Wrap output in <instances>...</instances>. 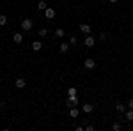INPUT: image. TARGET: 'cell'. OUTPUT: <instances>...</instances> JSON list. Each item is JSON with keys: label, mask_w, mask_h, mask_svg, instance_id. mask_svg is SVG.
Masks as SVG:
<instances>
[{"label": "cell", "mask_w": 133, "mask_h": 131, "mask_svg": "<svg viewBox=\"0 0 133 131\" xmlns=\"http://www.w3.org/2000/svg\"><path fill=\"white\" fill-rule=\"evenodd\" d=\"M68 96H76V87H69L68 89Z\"/></svg>", "instance_id": "19"}, {"label": "cell", "mask_w": 133, "mask_h": 131, "mask_svg": "<svg viewBox=\"0 0 133 131\" xmlns=\"http://www.w3.org/2000/svg\"><path fill=\"white\" fill-rule=\"evenodd\" d=\"M83 67H85V69H94V67H96V62L92 60V59H85V60H83Z\"/></svg>", "instance_id": "4"}, {"label": "cell", "mask_w": 133, "mask_h": 131, "mask_svg": "<svg viewBox=\"0 0 133 131\" xmlns=\"http://www.w3.org/2000/svg\"><path fill=\"white\" fill-rule=\"evenodd\" d=\"M83 44H85L87 48H92V46L96 44V39L92 37L91 34H87V36H85V39H83Z\"/></svg>", "instance_id": "2"}, {"label": "cell", "mask_w": 133, "mask_h": 131, "mask_svg": "<svg viewBox=\"0 0 133 131\" xmlns=\"http://www.w3.org/2000/svg\"><path fill=\"white\" fill-rule=\"evenodd\" d=\"M126 106H128V108H133V98L128 101V105H126Z\"/></svg>", "instance_id": "24"}, {"label": "cell", "mask_w": 133, "mask_h": 131, "mask_svg": "<svg viewBox=\"0 0 133 131\" xmlns=\"http://www.w3.org/2000/svg\"><path fill=\"white\" fill-rule=\"evenodd\" d=\"M44 16H46V20H53L55 18V11L51 9V7H46L44 9Z\"/></svg>", "instance_id": "5"}, {"label": "cell", "mask_w": 133, "mask_h": 131, "mask_svg": "<svg viewBox=\"0 0 133 131\" xmlns=\"http://www.w3.org/2000/svg\"><path fill=\"white\" fill-rule=\"evenodd\" d=\"M69 48H71V44H69V43H62L61 46H59V51H61V53H68Z\"/></svg>", "instance_id": "8"}, {"label": "cell", "mask_w": 133, "mask_h": 131, "mask_svg": "<svg viewBox=\"0 0 133 131\" xmlns=\"http://www.w3.org/2000/svg\"><path fill=\"white\" fill-rule=\"evenodd\" d=\"M64 36H66V32H64V29H57V30H55V37H64Z\"/></svg>", "instance_id": "17"}, {"label": "cell", "mask_w": 133, "mask_h": 131, "mask_svg": "<svg viewBox=\"0 0 133 131\" xmlns=\"http://www.w3.org/2000/svg\"><path fill=\"white\" fill-rule=\"evenodd\" d=\"M124 117H126L128 122H133V108H128V110L124 112Z\"/></svg>", "instance_id": "10"}, {"label": "cell", "mask_w": 133, "mask_h": 131, "mask_svg": "<svg viewBox=\"0 0 133 131\" xmlns=\"http://www.w3.org/2000/svg\"><path fill=\"white\" fill-rule=\"evenodd\" d=\"M14 85H16V89H25V85H27V81H25V78H16V81H14Z\"/></svg>", "instance_id": "7"}, {"label": "cell", "mask_w": 133, "mask_h": 131, "mask_svg": "<svg viewBox=\"0 0 133 131\" xmlns=\"http://www.w3.org/2000/svg\"><path fill=\"white\" fill-rule=\"evenodd\" d=\"M78 115H80L78 108H76V106H73L71 110H69V117H71V119H78Z\"/></svg>", "instance_id": "12"}, {"label": "cell", "mask_w": 133, "mask_h": 131, "mask_svg": "<svg viewBox=\"0 0 133 131\" xmlns=\"http://www.w3.org/2000/svg\"><path fill=\"white\" fill-rule=\"evenodd\" d=\"M82 110L85 112V113H91V112L94 110V105H91V103H87V105H83V106H82Z\"/></svg>", "instance_id": "14"}, {"label": "cell", "mask_w": 133, "mask_h": 131, "mask_svg": "<svg viewBox=\"0 0 133 131\" xmlns=\"http://www.w3.org/2000/svg\"><path fill=\"white\" fill-rule=\"evenodd\" d=\"M4 25H7V16L5 14H0V27H4Z\"/></svg>", "instance_id": "18"}, {"label": "cell", "mask_w": 133, "mask_h": 131, "mask_svg": "<svg viewBox=\"0 0 133 131\" xmlns=\"http://www.w3.org/2000/svg\"><path fill=\"white\" fill-rule=\"evenodd\" d=\"M66 105L73 108V106H76L78 105V96H68V99H66Z\"/></svg>", "instance_id": "3"}, {"label": "cell", "mask_w": 133, "mask_h": 131, "mask_svg": "<svg viewBox=\"0 0 133 131\" xmlns=\"http://www.w3.org/2000/svg\"><path fill=\"white\" fill-rule=\"evenodd\" d=\"M12 41H14L16 44H21V43H23V34H20V32H14V34H12Z\"/></svg>", "instance_id": "6"}, {"label": "cell", "mask_w": 133, "mask_h": 131, "mask_svg": "<svg viewBox=\"0 0 133 131\" xmlns=\"http://www.w3.org/2000/svg\"><path fill=\"white\" fill-rule=\"evenodd\" d=\"M126 110H128V106L123 105V103H117V105H115V112H117V113H124Z\"/></svg>", "instance_id": "9"}, {"label": "cell", "mask_w": 133, "mask_h": 131, "mask_svg": "<svg viewBox=\"0 0 133 131\" xmlns=\"http://www.w3.org/2000/svg\"><path fill=\"white\" fill-rule=\"evenodd\" d=\"M46 7H48V2H46V0H39V4H37V9H39V11H44Z\"/></svg>", "instance_id": "15"}, {"label": "cell", "mask_w": 133, "mask_h": 131, "mask_svg": "<svg viewBox=\"0 0 133 131\" xmlns=\"http://www.w3.org/2000/svg\"><path fill=\"white\" fill-rule=\"evenodd\" d=\"M32 27H34V20H30V18L21 20V30H23V32H30Z\"/></svg>", "instance_id": "1"}, {"label": "cell", "mask_w": 133, "mask_h": 131, "mask_svg": "<svg viewBox=\"0 0 133 131\" xmlns=\"http://www.w3.org/2000/svg\"><path fill=\"white\" fill-rule=\"evenodd\" d=\"M108 2H110V4H115V2H119V0H108Z\"/></svg>", "instance_id": "25"}, {"label": "cell", "mask_w": 133, "mask_h": 131, "mask_svg": "<svg viewBox=\"0 0 133 131\" xmlns=\"http://www.w3.org/2000/svg\"><path fill=\"white\" fill-rule=\"evenodd\" d=\"M121 128H123V126H121L119 122H114V124H112V129L114 131H121Z\"/></svg>", "instance_id": "20"}, {"label": "cell", "mask_w": 133, "mask_h": 131, "mask_svg": "<svg viewBox=\"0 0 133 131\" xmlns=\"http://www.w3.org/2000/svg\"><path fill=\"white\" fill-rule=\"evenodd\" d=\"M76 43H78V39H76V36H71V39H69V44H71V46H75Z\"/></svg>", "instance_id": "21"}, {"label": "cell", "mask_w": 133, "mask_h": 131, "mask_svg": "<svg viewBox=\"0 0 133 131\" xmlns=\"http://www.w3.org/2000/svg\"><path fill=\"white\" fill-rule=\"evenodd\" d=\"M37 36H39V37H41V39H44V37H46V36H48V30H46V29H44V27H43V29H39V32H37Z\"/></svg>", "instance_id": "16"}, {"label": "cell", "mask_w": 133, "mask_h": 131, "mask_svg": "<svg viewBox=\"0 0 133 131\" xmlns=\"http://www.w3.org/2000/svg\"><path fill=\"white\" fill-rule=\"evenodd\" d=\"M107 37H108V36H107L105 32H103V34H99V39H101V41H107Z\"/></svg>", "instance_id": "22"}, {"label": "cell", "mask_w": 133, "mask_h": 131, "mask_svg": "<svg viewBox=\"0 0 133 131\" xmlns=\"http://www.w3.org/2000/svg\"><path fill=\"white\" fill-rule=\"evenodd\" d=\"M85 129H87V131H94V126H92V124H89V126H85Z\"/></svg>", "instance_id": "23"}, {"label": "cell", "mask_w": 133, "mask_h": 131, "mask_svg": "<svg viewBox=\"0 0 133 131\" xmlns=\"http://www.w3.org/2000/svg\"><path fill=\"white\" fill-rule=\"evenodd\" d=\"M0 110H2V103H0Z\"/></svg>", "instance_id": "26"}, {"label": "cell", "mask_w": 133, "mask_h": 131, "mask_svg": "<svg viewBox=\"0 0 133 131\" xmlns=\"http://www.w3.org/2000/svg\"><path fill=\"white\" fill-rule=\"evenodd\" d=\"M32 50L34 51H41L43 50V43L41 41H34V43H32Z\"/></svg>", "instance_id": "11"}, {"label": "cell", "mask_w": 133, "mask_h": 131, "mask_svg": "<svg viewBox=\"0 0 133 131\" xmlns=\"http://www.w3.org/2000/svg\"><path fill=\"white\" fill-rule=\"evenodd\" d=\"M80 30H82L83 34H91V25H89V23H82V25H80Z\"/></svg>", "instance_id": "13"}]
</instances>
